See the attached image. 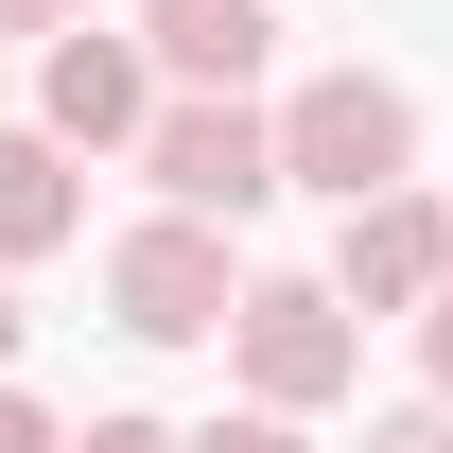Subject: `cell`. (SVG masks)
Listing matches in <instances>:
<instances>
[{"instance_id":"obj_7","label":"cell","mask_w":453,"mask_h":453,"mask_svg":"<svg viewBox=\"0 0 453 453\" xmlns=\"http://www.w3.org/2000/svg\"><path fill=\"white\" fill-rule=\"evenodd\" d=\"M122 35L157 53V88H244V105H262V70H280V0H140Z\"/></svg>"},{"instance_id":"obj_15","label":"cell","mask_w":453,"mask_h":453,"mask_svg":"<svg viewBox=\"0 0 453 453\" xmlns=\"http://www.w3.org/2000/svg\"><path fill=\"white\" fill-rule=\"evenodd\" d=\"M18 332H35V314H18V280H0V384H18Z\"/></svg>"},{"instance_id":"obj_13","label":"cell","mask_w":453,"mask_h":453,"mask_svg":"<svg viewBox=\"0 0 453 453\" xmlns=\"http://www.w3.org/2000/svg\"><path fill=\"white\" fill-rule=\"evenodd\" d=\"M70 453H174V418H140V401H122V418H70Z\"/></svg>"},{"instance_id":"obj_11","label":"cell","mask_w":453,"mask_h":453,"mask_svg":"<svg viewBox=\"0 0 453 453\" xmlns=\"http://www.w3.org/2000/svg\"><path fill=\"white\" fill-rule=\"evenodd\" d=\"M0 453H70V418H53L35 384H0Z\"/></svg>"},{"instance_id":"obj_10","label":"cell","mask_w":453,"mask_h":453,"mask_svg":"<svg viewBox=\"0 0 453 453\" xmlns=\"http://www.w3.org/2000/svg\"><path fill=\"white\" fill-rule=\"evenodd\" d=\"M401 332H418V401H453V280L418 296V314H401Z\"/></svg>"},{"instance_id":"obj_9","label":"cell","mask_w":453,"mask_h":453,"mask_svg":"<svg viewBox=\"0 0 453 453\" xmlns=\"http://www.w3.org/2000/svg\"><path fill=\"white\" fill-rule=\"evenodd\" d=\"M174 453H314V418H262V401H226V418H192Z\"/></svg>"},{"instance_id":"obj_12","label":"cell","mask_w":453,"mask_h":453,"mask_svg":"<svg viewBox=\"0 0 453 453\" xmlns=\"http://www.w3.org/2000/svg\"><path fill=\"white\" fill-rule=\"evenodd\" d=\"M366 453H453V401H401V418H366Z\"/></svg>"},{"instance_id":"obj_6","label":"cell","mask_w":453,"mask_h":453,"mask_svg":"<svg viewBox=\"0 0 453 453\" xmlns=\"http://www.w3.org/2000/svg\"><path fill=\"white\" fill-rule=\"evenodd\" d=\"M314 280L349 296V332H366V314H418V296L453 280V192H436V174H401V192L332 210V262H314Z\"/></svg>"},{"instance_id":"obj_3","label":"cell","mask_w":453,"mask_h":453,"mask_svg":"<svg viewBox=\"0 0 453 453\" xmlns=\"http://www.w3.org/2000/svg\"><path fill=\"white\" fill-rule=\"evenodd\" d=\"M140 174H157V210H192V226L280 210V140H262V105H244V88H157Z\"/></svg>"},{"instance_id":"obj_1","label":"cell","mask_w":453,"mask_h":453,"mask_svg":"<svg viewBox=\"0 0 453 453\" xmlns=\"http://www.w3.org/2000/svg\"><path fill=\"white\" fill-rule=\"evenodd\" d=\"M262 140H280V192H314V210H366V192H401L418 174V88L366 53L296 70L280 105H262Z\"/></svg>"},{"instance_id":"obj_5","label":"cell","mask_w":453,"mask_h":453,"mask_svg":"<svg viewBox=\"0 0 453 453\" xmlns=\"http://www.w3.org/2000/svg\"><path fill=\"white\" fill-rule=\"evenodd\" d=\"M140 122H157V53L105 35V18H53L35 35V140L53 157H140Z\"/></svg>"},{"instance_id":"obj_14","label":"cell","mask_w":453,"mask_h":453,"mask_svg":"<svg viewBox=\"0 0 453 453\" xmlns=\"http://www.w3.org/2000/svg\"><path fill=\"white\" fill-rule=\"evenodd\" d=\"M53 18H88V0H0V35H53Z\"/></svg>"},{"instance_id":"obj_2","label":"cell","mask_w":453,"mask_h":453,"mask_svg":"<svg viewBox=\"0 0 453 453\" xmlns=\"http://www.w3.org/2000/svg\"><path fill=\"white\" fill-rule=\"evenodd\" d=\"M210 349H226V384L262 401V418H332V401L366 384V332H349V296H332V280H244Z\"/></svg>"},{"instance_id":"obj_8","label":"cell","mask_w":453,"mask_h":453,"mask_svg":"<svg viewBox=\"0 0 453 453\" xmlns=\"http://www.w3.org/2000/svg\"><path fill=\"white\" fill-rule=\"evenodd\" d=\"M53 244H88V157H53L35 122H0V280L53 262Z\"/></svg>"},{"instance_id":"obj_4","label":"cell","mask_w":453,"mask_h":453,"mask_svg":"<svg viewBox=\"0 0 453 453\" xmlns=\"http://www.w3.org/2000/svg\"><path fill=\"white\" fill-rule=\"evenodd\" d=\"M226 296H244V244L192 226V210H140V226L105 244V332H140V349H210Z\"/></svg>"}]
</instances>
